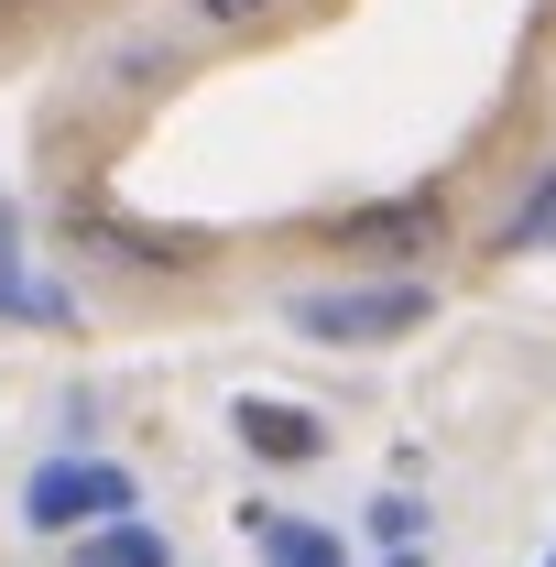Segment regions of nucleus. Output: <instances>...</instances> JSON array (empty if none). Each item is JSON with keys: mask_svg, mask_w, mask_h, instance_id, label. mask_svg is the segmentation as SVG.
I'll return each mask as SVG.
<instances>
[{"mask_svg": "<svg viewBox=\"0 0 556 567\" xmlns=\"http://www.w3.org/2000/svg\"><path fill=\"white\" fill-rule=\"evenodd\" d=\"M229 425H240V447H251V458H274V470H306V458L328 447V415L274 404V393H240V404H229Z\"/></svg>", "mask_w": 556, "mask_h": 567, "instance_id": "7ed1b4c3", "label": "nucleus"}, {"mask_svg": "<svg viewBox=\"0 0 556 567\" xmlns=\"http://www.w3.org/2000/svg\"><path fill=\"white\" fill-rule=\"evenodd\" d=\"M132 470L121 458H44L22 481V524L33 535H99V524H132Z\"/></svg>", "mask_w": 556, "mask_h": 567, "instance_id": "f03ea898", "label": "nucleus"}, {"mask_svg": "<svg viewBox=\"0 0 556 567\" xmlns=\"http://www.w3.org/2000/svg\"><path fill=\"white\" fill-rule=\"evenodd\" d=\"M546 240H556V164L524 186V208L502 218V251H546Z\"/></svg>", "mask_w": 556, "mask_h": 567, "instance_id": "1a4fd4ad", "label": "nucleus"}, {"mask_svg": "<svg viewBox=\"0 0 556 567\" xmlns=\"http://www.w3.org/2000/svg\"><path fill=\"white\" fill-rule=\"evenodd\" d=\"M546 567H556V557H546Z\"/></svg>", "mask_w": 556, "mask_h": 567, "instance_id": "f8f14e48", "label": "nucleus"}, {"mask_svg": "<svg viewBox=\"0 0 556 567\" xmlns=\"http://www.w3.org/2000/svg\"><path fill=\"white\" fill-rule=\"evenodd\" d=\"M339 240L349 251H425V240H436V208H425V197H393V208L339 218Z\"/></svg>", "mask_w": 556, "mask_h": 567, "instance_id": "0eeeda50", "label": "nucleus"}, {"mask_svg": "<svg viewBox=\"0 0 556 567\" xmlns=\"http://www.w3.org/2000/svg\"><path fill=\"white\" fill-rule=\"evenodd\" d=\"M66 229H76V240H87V251H121L132 274H186V262L208 251L197 229H132V218H110V208H76Z\"/></svg>", "mask_w": 556, "mask_h": 567, "instance_id": "20e7f679", "label": "nucleus"}, {"mask_svg": "<svg viewBox=\"0 0 556 567\" xmlns=\"http://www.w3.org/2000/svg\"><path fill=\"white\" fill-rule=\"evenodd\" d=\"M240 524H251L262 567H349V557H339V535H328V524H306V513H274V502H251Z\"/></svg>", "mask_w": 556, "mask_h": 567, "instance_id": "423d86ee", "label": "nucleus"}, {"mask_svg": "<svg viewBox=\"0 0 556 567\" xmlns=\"http://www.w3.org/2000/svg\"><path fill=\"white\" fill-rule=\"evenodd\" d=\"M76 567H175V546L153 535V524H99V535H76Z\"/></svg>", "mask_w": 556, "mask_h": 567, "instance_id": "6e6552de", "label": "nucleus"}, {"mask_svg": "<svg viewBox=\"0 0 556 567\" xmlns=\"http://www.w3.org/2000/svg\"><path fill=\"white\" fill-rule=\"evenodd\" d=\"M295 339H317V350H382V339H415L425 317H436V295L404 274H382V284H306L295 306Z\"/></svg>", "mask_w": 556, "mask_h": 567, "instance_id": "f257e3e1", "label": "nucleus"}, {"mask_svg": "<svg viewBox=\"0 0 556 567\" xmlns=\"http://www.w3.org/2000/svg\"><path fill=\"white\" fill-rule=\"evenodd\" d=\"M371 535H382V546L404 557V546H415V535H425V513H415V502H404V492H393V502H371Z\"/></svg>", "mask_w": 556, "mask_h": 567, "instance_id": "9d476101", "label": "nucleus"}, {"mask_svg": "<svg viewBox=\"0 0 556 567\" xmlns=\"http://www.w3.org/2000/svg\"><path fill=\"white\" fill-rule=\"evenodd\" d=\"M197 22H218V33H240V22H262V11H284V0H186Z\"/></svg>", "mask_w": 556, "mask_h": 567, "instance_id": "9b49d317", "label": "nucleus"}, {"mask_svg": "<svg viewBox=\"0 0 556 567\" xmlns=\"http://www.w3.org/2000/svg\"><path fill=\"white\" fill-rule=\"evenodd\" d=\"M0 317H33V328H66V284H44L22 262V218L0 197Z\"/></svg>", "mask_w": 556, "mask_h": 567, "instance_id": "39448f33", "label": "nucleus"}]
</instances>
